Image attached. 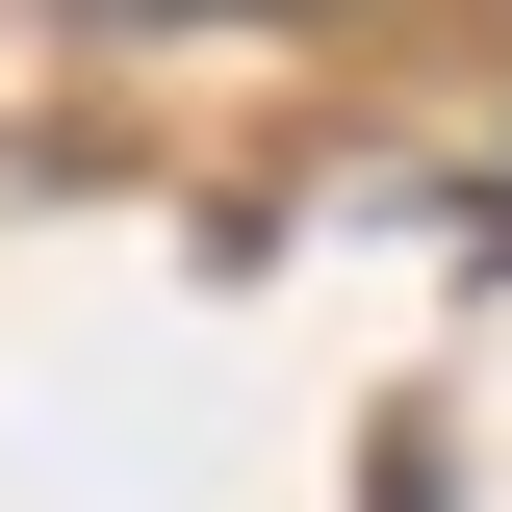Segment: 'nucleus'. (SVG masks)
Returning a JSON list of instances; mask_svg holds the SVG:
<instances>
[{
  "instance_id": "nucleus-1",
  "label": "nucleus",
  "mask_w": 512,
  "mask_h": 512,
  "mask_svg": "<svg viewBox=\"0 0 512 512\" xmlns=\"http://www.w3.org/2000/svg\"><path fill=\"white\" fill-rule=\"evenodd\" d=\"M103 26H180V0H103Z\"/></svg>"
}]
</instances>
